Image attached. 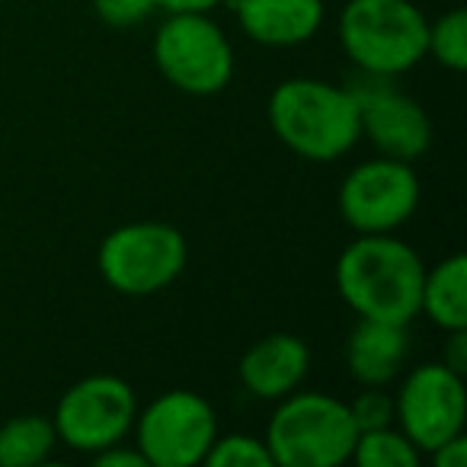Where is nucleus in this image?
<instances>
[{
	"mask_svg": "<svg viewBox=\"0 0 467 467\" xmlns=\"http://www.w3.org/2000/svg\"><path fill=\"white\" fill-rule=\"evenodd\" d=\"M420 314L441 333L467 327V256L451 254L426 269L420 288Z\"/></svg>",
	"mask_w": 467,
	"mask_h": 467,
	"instance_id": "2eb2a0df",
	"label": "nucleus"
},
{
	"mask_svg": "<svg viewBox=\"0 0 467 467\" xmlns=\"http://www.w3.org/2000/svg\"><path fill=\"white\" fill-rule=\"evenodd\" d=\"M97 16L112 29H129L157 14V0H93Z\"/></svg>",
	"mask_w": 467,
	"mask_h": 467,
	"instance_id": "412c9836",
	"label": "nucleus"
},
{
	"mask_svg": "<svg viewBox=\"0 0 467 467\" xmlns=\"http://www.w3.org/2000/svg\"><path fill=\"white\" fill-rule=\"evenodd\" d=\"M422 199L413 163L394 157H371L343 176L337 205L356 234H394L416 214Z\"/></svg>",
	"mask_w": 467,
	"mask_h": 467,
	"instance_id": "1a4fd4ad",
	"label": "nucleus"
},
{
	"mask_svg": "<svg viewBox=\"0 0 467 467\" xmlns=\"http://www.w3.org/2000/svg\"><path fill=\"white\" fill-rule=\"evenodd\" d=\"M420 448L407 439L397 426L368 429L356 435L349 461L358 467H416L420 464Z\"/></svg>",
	"mask_w": 467,
	"mask_h": 467,
	"instance_id": "f3484780",
	"label": "nucleus"
},
{
	"mask_svg": "<svg viewBox=\"0 0 467 467\" xmlns=\"http://www.w3.org/2000/svg\"><path fill=\"white\" fill-rule=\"evenodd\" d=\"M131 432L148 467H199L218 439V416L202 394L173 388L138 407Z\"/></svg>",
	"mask_w": 467,
	"mask_h": 467,
	"instance_id": "0eeeda50",
	"label": "nucleus"
},
{
	"mask_svg": "<svg viewBox=\"0 0 467 467\" xmlns=\"http://www.w3.org/2000/svg\"><path fill=\"white\" fill-rule=\"evenodd\" d=\"M426 55H432L445 71L461 74L467 67V14L451 7L429 23L426 33Z\"/></svg>",
	"mask_w": 467,
	"mask_h": 467,
	"instance_id": "a211bd4d",
	"label": "nucleus"
},
{
	"mask_svg": "<svg viewBox=\"0 0 467 467\" xmlns=\"http://www.w3.org/2000/svg\"><path fill=\"white\" fill-rule=\"evenodd\" d=\"M250 42L266 48H295L324 26V0H224Z\"/></svg>",
	"mask_w": 467,
	"mask_h": 467,
	"instance_id": "ddd939ff",
	"label": "nucleus"
},
{
	"mask_svg": "<svg viewBox=\"0 0 467 467\" xmlns=\"http://www.w3.org/2000/svg\"><path fill=\"white\" fill-rule=\"evenodd\" d=\"M208 467H273V458H269V448L260 435L250 432H231L221 435L212 441L205 454Z\"/></svg>",
	"mask_w": 467,
	"mask_h": 467,
	"instance_id": "6ab92c4d",
	"label": "nucleus"
},
{
	"mask_svg": "<svg viewBox=\"0 0 467 467\" xmlns=\"http://www.w3.org/2000/svg\"><path fill=\"white\" fill-rule=\"evenodd\" d=\"M349 413L358 432L394 426V394L384 388H362L356 400H349Z\"/></svg>",
	"mask_w": 467,
	"mask_h": 467,
	"instance_id": "aec40b11",
	"label": "nucleus"
},
{
	"mask_svg": "<svg viewBox=\"0 0 467 467\" xmlns=\"http://www.w3.org/2000/svg\"><path fill=\"white\" fill-rule=\"evenodd\" d=\"M58 435L48 416L23 413L0 426V467H39L52 458Z\"/></svg>",
	"mask_w": 467,
	"mask_h": 467,
	"instance_id": "dca6fc26",
	"label": "nucleus"
},
{
	"mask_svg": "<svg viewBox=\"0 0 467 467\" xmlns=\"http://www.w3.org/2000/svg\"><path fill=\"white\" fill-rule=\"evenodd\" d=\"M189 260L186 237L167 221H131L103 237L97 269L112 292L150 298L182 275Z\"/></svg>",
	"mask_w": 467,
	"mask_h": 467,
	"instance_id": "39448f33",
	"label": "nucleus"
},
{
	"mask_svg": "<svg viewBox=\"0 0 467 467\" xmlns=\"http://www.w3.org/2000/svg\"><path fill=\"white\" fill-rule=\"evenodd\" d=\"M441 365H448L458 375H467V327L464 330H448L445 349H441Z\"/></svg>",
	"mask_w": 467,
	"mask_h": 467,
	"instance_id": "b1692460",
	"label": "nucleus"
},
{
	"mask_svg": "<svg viewBox=\"0 0 467 467\" xmlns=\"http://www.w3.org/2000/svg\"><path fill=\"white\" fill-rule=\"evenodd\" d=\"M275 403L263 435L273 467H339L349 461L358 435L349 403L301 388Z\"/></svg>",
	"mask_w": 467,
	"mask_h": 467,
	"instance_id": "7ed1b4c3",
	"label": "nucleus"
},
{
	"mask_svg": "<svg viewBox=\"0 0 467 467\" xmlns=\"http://www.w3.org/2000/svg\"><path fill=\"white\" fill-rule=\"evenodd\" d=\"M467 388L464 375L441 362H422L400 381L394 394V426L429 454L441 441L464 432Z\"/></svg>",
	"mask_w": 467,
	"mask_h": 467,
	"instance_id": "9d476101",
	"label": "nucleus"
},
{
	"mask_svg": "<svg viewBox=\"0 0 467 467\" xmlns=\"http://www.w3.org/2000/svg\"><path fill=\"white\" fill-rule=\"evenodd\" d=\"M349 90L358 109V131L381 157L413 163L432 148V119L394 78L356 74Z\"/></svg>",
	"mask_w": 467,
	"mask_h": 467,
	"instance_id": "9b49d317",
	"label": "nucleus"
},
{
	"mask_svg": "<svg viewBox=\"0 0 467 467\" xmlns=\"http://www.w3.org/2000/svg\"><path fill=\"white\" fill-rule=\"evenodd\" d=\"M154 65L173 90L214 97L234 78V46L212 14H167L154 36Z\"/></svg>",
	"mask_w": 467,
	"mask_h": 467,
	"instance_id": "423d86ee",
	"label": "nucleus"
},
{
	"mask_svg": "<svg viewBox=\"0 0 467 467\" xmlns=\"http://www.w3.org/2000/svg\"><path fill=\"white\" fill-rule=\"evenodd\" d=\"M311 371V346L295 333H269L244 352L237 375L256 400H282L305 384Z\"/></svg>",
	"mask_w": 467,
	"mask_h": 467,
	"instance_id": "f8f14e48",
	"label": "nucleus"
},
{
	"mask_svg": "<svg viewBox=\"0 0 467 467\" xmlns=\"http://www.w3.org/2000/svg\"><path fill=\"white\" fill-rule=\"evenodd\" d=\"M269 129L292 154L333 163L358 141V109L349 87L320 78H288L269 93Z\"/></svg>",
	"mask_w": 467,
	"mask_h": 467,
	"instance_id": "f03ea898",
	"label": "nucleus"
},
{
	"mask_svg": "<svg viewBox=\"0 0 467 467\" xmlns=\"http://www.w3.org/2000/svg\"><path fill=\"white\" fill-rule=\"evenodd\" d=\"M138 416V394L119 375H87L58 397L52 426L61 445L80 454H97L125 441Z\"/></svg>",
	"mask_w": 467,
	"mask_h": 467,
	"instance_id": "6e6552de",
	"label": "nucleus"
},
{
	"mask_svg": "<svg viewBox=\"0 0 467 467\" xmlns=\"http://www.w3.org/2000/svg\"><path fill=\"white\" fill-rule=\"evenodd\" d=\"M429 20L413 0H346L339 46L358 74L400 78L426 58Z\"/></svg>",
	"mask_w": 467,
	"mask_h": 467,
	"instance_id": "20e7f679",
	"label": "nucleus"
},
{
	"mask_svg": "<svg viewBox=\"0 0 467 467\" xmlns=\"http://www.w3.org/2000/svg\"><path fill=\"white\" fill-rule=\"evenodd\" d=\"M93 461H97V467H148L138 445H129V441H116V445L103 448L93 454Z\"/></svg>",
	"mask_w": 467,
	"mask_h": 467,
	"instance_id": "4be33fe9",
	"label": "nucleus"
},
{
	"mask_svg": "<svg viewBox=\"0 0 467 467\" xmlns=\"http://www.w3.org/2000/svg\"><path fill=\"white\" fill-rule=\"evenodd\" d=\"M410 358V330L403 324L358 317L346 339V368L358 388H388Z\"/></svg>",
	"mask_w": 467,
	"mask_h": 467,
	"instance_id": "4468645a",
	"label": "nucleus"
},
{
	"mask_svg": "<svg viewBox=\"0 0 467 467\" xmlns=\"http://www.w3.org/2000/svg\"><path fill=\"white\" fill-rule=\"evenodd\" d=\"M429 458H432L435 467H464L467 464V435H454V439L441 441L439 448H432L429 451Z\"/></svg>",
	"mask_w": 467,
	"mask_h": 467,
	"instance_id": "5701e85b",
	"label": "nucleus"
},
{
	"mask_svg": "<svg viewBox=\"0 0 467 467\" xmlns=\"http://www.w3.org/2000/svg\"><path fill=\"white\" fill-rule=\"evenodd\" d=\"M422 256L394 234H358L333 269L337 292L356 317L410 327L420 317Z\"/></svg>",
	"mask_w": 467,
	"mask_h": 467,
	"instance_id": "f257e3e1",
	"label": "nucleus"
},
{
	"mask_svg": "<svg viewBox=\"0 0 467 467\" xmlns=\"http://www.w3.org/2000/svg\"><path fill=\"white\" fill-rule=\"evenodd\" d=\"M224 0H157V10L163 14H212Z\"/></svg>",
	"mask_w": 467,
	"mask_h": 467,
	"instance_id": "393cba45",
	"label": "nucleus"
}]
</instances>
